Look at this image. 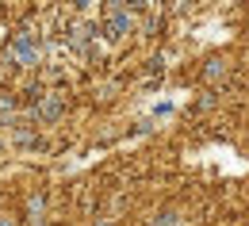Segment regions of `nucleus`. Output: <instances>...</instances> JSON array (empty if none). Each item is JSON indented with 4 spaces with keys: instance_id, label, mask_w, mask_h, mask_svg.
I'll list each match as a JSON object with an SVG mask.
<instances>
[{
    "instance_id": "obj_1",
    "label": "nucleus",
    "mask_w": 249,
    "mask_h": 226,
    "mask_svg": "<svg viewBox=\"0 0 249 226\" xmlns=\"http://www.w3.org/2000/svg\"><path fill=\"white\" fill-rule=\"evenodd\" d=\"M0 226H16V223H12V215H0Z\"/></svg>"
},
{
    "instance_id": "obj_2",
    "label": "nucleus",
    "mask_w": 249,
    "mask_h": 226,
    "mask_svg": "<svg viewBox=\"0 0 249 226\" xmlns=\"http://www.w3.org/2000/svg\"><path fill=\"white\" fill-rule=\"evenodd\" d=\"M169 226H180V223H169Z\"/></svg>"
}]
</instances>
